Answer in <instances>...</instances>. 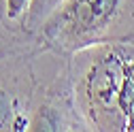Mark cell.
<instances>
[{
  "label": "cell",
  "mask_w": 134,
  "mask_h": 132,
  "mask_svg": "<svg viewBox=\"0 0 134 132\" xmlns=\"http://www.w3.org/2000/svg\"><path fill=\"white\" fill-rule=\"evenodd\" d=\"M119 2L121 0H66L55 17V26L72 38L92 34L111 21Z\"/></svg>",
  "instance_id": "cell-1"
},
{
  "label": "cell",
  "mask_w": 134,
  "mask_h": 132,
  "mask_svg": "<svg viewBox=\"0 0 134 132\" xmlns=\"http://www.w3.org/2000/svg\"><path fill=\"white\" fill-rule=\"evenodd\" d=\"M26 4H28V0H7V15L11 19L19 17L26 9Z\"/></svg>",
  "instance_id": "cell-3"
},
{
  "label": "cell",
  "mask_w": 134,
  "mask_h": 132,
  "mask_svg": "<svg viewBox=\"0 0 134 132\" xmlns=\"http://www.w3.org/2000/svg\"><path fill=\"white\" fill-rule=\"evenodd\" d=\"M124 56L109 51L107 56L98 58V62L90 68L85 77V96L92 109L100 113H111V109L117 107V96L124 81Z\"/></svg>",
  "instance_id": "cell-2"
},
{
  "label": "cell",
  "mask_w": 134,
  "mask_h": 132,
  "mask_svg": "<svg viewBox=\"0 0 134 132\" xmlns=\"http://www.w3.org/2000/svg\"><path fill=\"white\" fill-rule=\"evenodd\" d=\"M9 113H11V102L4 92H0V128H2L9 119Z\"/></svg>",
  "instance_id": "cell-4"
}]
</instances>
